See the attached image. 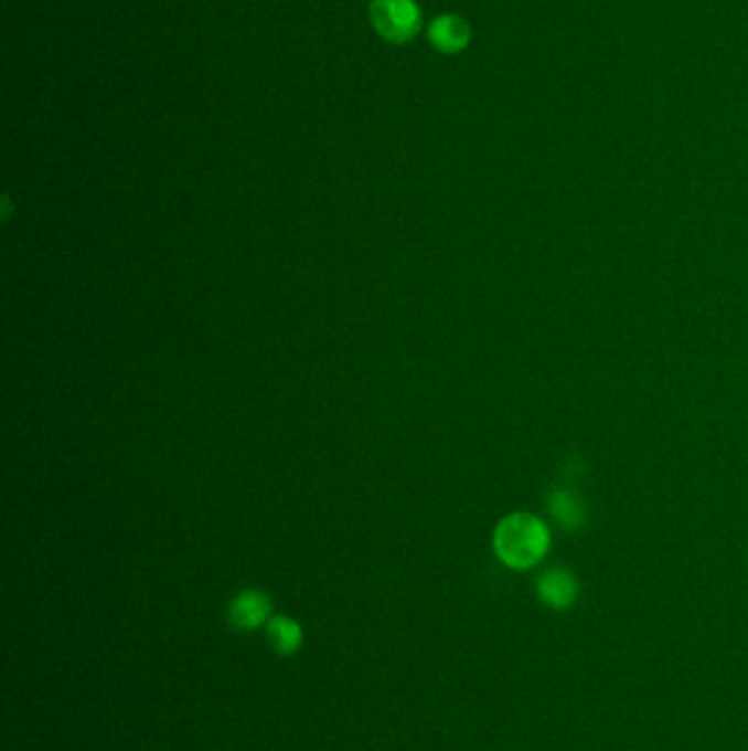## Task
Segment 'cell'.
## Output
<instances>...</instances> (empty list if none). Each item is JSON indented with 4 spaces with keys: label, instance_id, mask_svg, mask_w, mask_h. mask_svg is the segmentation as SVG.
<instances>
[{
    "label": "cell",
    "instance_id": "1",
    "mask_svg": "<svg viewBox=\"0 0 748 751\" xmlns=\"http://www.w3.org/2000/svg\"><path fill=\"white\" fill-rule=\"evenodd\" d=\"M549 543L552 535L547 526L525 512L505 517L494 532V552L501 563L512 569H530L541 563Z\"/></svg>",
    "mask_w": 748,
    "mask_h": 751
},
{
    "label": "cell",
    "instance_id": "4",
    "mask_svg": "<svg viewBox=\"0 0 748 751\" xmlns=\"http://www.w3.org/2000/svg\"><path fill=\"white\" fill-rule=\"evenodd\" d=\"M536 591H538V597L547 606H552L556 611H564V609L575 604L577 593H579V584L568 569L554 567V569H549L541 575Z\"/></svg>",
    "mask_w": 748,
    "mask_h": 751
},
{
    "label": "cell",
    "instance_id": "2",
    "mask_svg": "<svg viewBox=\"0 0 748 751\" xmlns=\"http://www.w3.org/2000/svg\"><path fill=\"white\" fill-rule=\"evenodd\" d=\"M370 18L375 31L395 44L410 42L421 29V9L415 0H372Z\"/></svg>",
    "mask_w": 748,
    "mask_h": 751
},
{
    "label": "cell",
    "instance_id": "3",
    "mask_svg": "<svg viewBox=\"0 0 748 751\" xmlns=\"http://www.w3.org/2000/svg\"><path fill=\"white\" fill-rule=\"evenodd\" d=\"M470 38H472L470 24L455 13H444L435 18L428 27L430 44L446 55L461 53L470 44Z\"/></svg>",
    "mask_w": 748,
    "mask_h": 751
},
{
    "label": "cell",
    "instance_id": "7",
    "mask_svg": "<svg viewBox=\"0 0 748 751\" xmlns=\"http://www.w3.org/2000/svg\"><path fill=\"white\" fill-rule=\"evenodd\" d=\"M549 512L556 517V521L560 523L562 528H566V530H577L586 521V512H584L581 499L575 493L564 490V488L556 490L552 495Z\"/></svg>",
    "mask_w": 748,
    "mask_h": 751
},
{
    "label": "cell",
    "instance_id": "5",
    "mask_svg": "<svg viewBox=\"0 0 748 751\" xmlns=\"http://www.w3.org/2000/svg\"><path fill=\"white\" fill-rule=\"evenodd\" d=\"M270 609H273V604H270L266 593H261L257 589H246V591H242L233 597V602L228 606V620L237 628L253 631L268 620Z\"/></svg>",
    "mask_w": 748,
    "mask_h": 751
},
{
    "label": "cell",
    "instance_id": "6",
    "mask_svg": "<svg viewBox=\"0 0 748 751\" xmlns=\"http://www.w3.org/2000/svg\"><path fill=\"white\" fill-rule=\"evenodd\" d=\"M268 642L279 655H295L303 644L301 626L290 617H275L268 622Z\"/></svg>",
    "mask_w": 748,
    "mask_h": 751
}]
</instances>
